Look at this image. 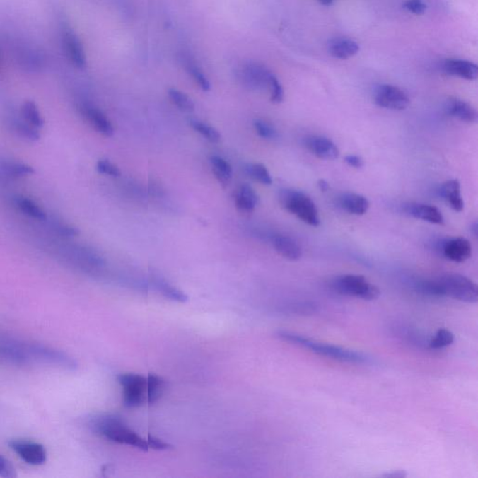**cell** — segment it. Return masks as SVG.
Returning a JSON list of instances; mask_svg holds the SVG:
<instances>
[{
	"label": "cell",
	"instance_id": "obj_1",
	"mask_svg": "<svg viewBox=\"0 0 478 478\" xmlns=\"http://www.w3.org/2000/svg\"><path fill=\"white\" fill-rule=\"evenodd\" d=\"M421 290L430 296H448L470 304L477 303L478 299L477 284L456 273L444 274L433 281L421 282Z\"/></svg>",
	"mask_w": 478,
	"mask_h": 478
},
{
	"label": "cell",
	"instance_id": "obj_2",
	"mask_svg": "<svg viewBox=\"0 0 478 478\" xmlns=\"http://www.w3.org/2000/svg\"><path fill=\"white\" fill-rule=\"evenodd\" d=\"M90 428L94 433L110 441L130 445L144 451L148 450L147 440L130 429L125 424L124 419L119 415L105 414L95 416L90 422Z\"/></svg>",
	"mask_w": 478,
	"mask_h": 478
},
{
	"label": "cell",
	"instance_id": "obj_3",
	"mask_svg": "<svg viewBox=\"0 0 478 478\" xmlns=\"http://www.w3.org/2000/svg\"><path fill=\"white\" fill-rule=\"evenodd\" d=\"M276 335L286 342L310 349L314 354L320 355V356L331 358L333 360L345 361V363H363L368 361L366 355L361 354V352L342 348L339 346L331 345V344L317 342V341L303 337L301 334L293 333V332L279 331Z\"/></svg>",
	"mask_w": 478,
	"mask_h": 478
},
{
	"label": "cell",
	"instance_id": "obj_4",
	"mask_svg": "<svg viewBox=\"0 0 478 478\" xmlns=\"http://www.w3.org/2000/svg\"><path fill=\"white\" fill-rule=\"evenodd\" d=\"M42 344L28 343L0 334V364L25 366L42 364Z\"/></svg>",
	"mask_w": 478,
	"mask_h": 478
},
{
	"label": "cell",
	"instance_id": "obj_5",
	"mask_svg": "<svg viewBox=\"0 0 478 478\" xmlns=\"http://www.w3.org/2000/svg\"><path fill=\"white\" fill-rule=\"evenodd\" d=\"M279 203L282 208L296 216L310 226H319L320 223L319 211L313 200L305 192L293 189H284L279 192Z\"/></svg>",
	"mask_w": 478,
	"mask_h": 478
},
{
	"label": "cell",
	"instance_id": "obj_6",
	"mask_svg": "<svg viewBox=\"0 0 478 478\" xmlns=\"http://www.w3.org/2000/svg\"><path fill=\"white\" fill-rule=\"evenodd\" d=\"M332 287L342 296L356 297L366 301L377 300L380 296V288L361 275L348 274L338 276L332 281Z\"/></svg>",
	"mask_w": 478,
	"mask_h": 478
},
{
	"label": "cell",
	"instance_id": "obj_7",
	"mask_svg": "<svg viewBox=\"0 0 478 478\" xmlns=\"http://www.w3.org/2000/svg\"><path fill=\"white\" fill-rule=\"evenodd\" d=\"M118 381L122 387V401L128 408L142 406L147 402V378L139 374H122Z\"/></svg>",
	"mask_w": 478,
	"mask_h": 478
},
{
	"label": "cell",
	"instance_id": "obj_8",
	"mask_svg": "<svg viewBox=\"0 0 478 478\" xmlns=\"http://www.w3.org/2000/svg\"><path fill=\"white\" fill-rule=\"evenodd\" d=\"M274 74L264 66L256 62H247L239 66L237 77L239 83L249 90L269 88Z\"/></svg>",
	"mask_w": 478,
	"mask_h": 478
},
{
	"label": "cell",
	"instance_id": "obj_9",
	"mask_svg": "<svg viewBox=\"0 0 478 478\" xmlns=\"http://www.w3.org/2000/svg\"><path fill=\"white\" fill-rule=\"evenodd\" d=\"M375 102L384 109L404 110L409 106L410 99L407 93L399 87L383 84L375 89Z\"/></svg>",
	"mask_w": 478,
	"mask_h": 478
},
{
	"label": "cell",
	"instance_id": "obj_10",
	"mask_svg": "<svg viewBox=\"0 0 478 478\" xmlns=\"http://www.w3.org/2000/svg\"><path fill=\"white\" fill-rule=\"evenodd\" d=\"M61 36L64 49L73 65L78 69H84L86 66V51L77 34L72 30L69 25L63 24L61 26Z\"/></svg>",
	"mask_w": 478,
	"mask_h": 478
},
{
	"label": "cell",
	"instance_id": "obj_11",
	"mask_svg": "<svg viewBox=\"0 0 478 478\" xmlns=\"http://www.w3.org/2000/svg\"><path fill=\"white\" fill-rule=\"evenodd\" d=\"M8 447L28 465H42L47 460L45 448L39 443L25 441V440H13L8 443Z\"/></svg>",
	"mask_w": 478,
	"mask_h": 478
},
{
	"label": "cell",
	"instance_id": "obj_12",
	"mask_svg": "<svg viewBox=\"0 0 478 478\" xmlns=\"http://www.w3.org/2000/svg\"><path fill=\"white\" fill-rule=\"evenodd\" d=\"M443 255L455 263H463L472 256V246L468 239L453 238L447 239L441 245Z\"/></svg>",
	"mask_w": 478,
	"mask_h": 478
},
{
	"label": "cell",
	"instance_id": "obj_13",
	"mask_svg": "<svg viewBox=\"0 0 478 478\" xmlns=\"http://www.w3.org/2000/svg\"><path fill=\"white\" fill-rule=\"evenodd\" d=\"M305 147L317 158L322 160H334L339 156L337 146L331 139L322 136H308L305 139Z\"/></svg>",
	"mask_w": 478,
	"mask_h": 478
},
{
	"label": "cell",
	"instance_id": "obj_14",
	"mask_svg": "<svg viewBox=\"0 0 478 478\" xmlns=\"http://www.w3.org/2000/svg\"><path fill=\"white\" fill-rule=\"evenodd\" d=\"M81 115L86 119V121L95 128L98 133L105 136H112L115 134L112 122L107 118V116L93 105L83 104L80 107Z\"/></svg>",
	"mask_w": 478,
	"mask_h": 478
},
{
	"label": "cell",
	"instance_id": "obj_15",
	"mask_svg": "<svg viewBox=\"0 0 478 478\" xmlns=\"http://www.w3.org/2000/svg\"><path fill=\"white\" fill-rule=\"evenodd\" d=\"M404 211L411 217L433 224L444 223L442 212L436 206L421 203H408L404 205Z\"/></svg>",
	"mask_w": 478,
	"mask_h": 478
},
{
	"label": "cell",
	"instance_id": "obj_16",
	"mask_svg": "<svg viewBox=\"0 0 478 478\" xmlns=\"http://www.w3.org/2000/svg\"><path fill=\"white\" fill-rule=\"evenodd\" d=\"M443 69L448 74L467 81L477 80L478 76L477 64L468 60L448 59L443 65Z\"/></svg>",
	"mask_w": 478,
	"mask_h": 478
},
{
	"label": "cell",
	"instance_id": "obj_17",
	"mask_svg": "<svg viewBox=\"0 0 478 478\" xmlns=\"http://www.w3.org/2000/svg\"><path fill=\"white\" fill-rule=\"evenodd\" d=\"M340 208L352 215H364L368 211L370 203L363 195L355 192H344L338 197Z\"/></svg>",
	"mask_w": 478,
	"mask_h": 478
},
{
	"label": "cell",
	"instance_id": "obj_18",
	"mask_svg": "<svg viewBox=\"0 0 478 478\" xmlns=\"http://www.w3.org/2000/svg\"><path fill=\"white\" fill-rule=\"evenodd\" d=\"M358 51H360V46L358 43L348 37H334L328 42L329 54L337 59H349L356 55Z\"/></svg>",
	"mask_w": 478,
	"mask_h": 478
},
{
	"label": "cell",
	"instance_id": "obj_19",
	"mask_svg": "<svg viewBox=\"0 0 478 478\" xmlns=\"http://www.w3.org/2000/svg\"><path fill=\"white\" fill-rule=\"evenodd\" d=\"M273 246L282 257L290 261H298L302 257V249L298 242L284 235H276L273 238Z\"/></svg>",
	"mask_w": 478,
	"mask_h": 478
},
{
	"label": "cell",
	"instance_id": "obj_20",
	"mask_svg": "<svg viewBox=\"0 0 478 478\" xmlns=\"http://www.w3.org/2000/svg\"><path fill=\"white\" fill-rule=\"evenodd\" d=\"M447 110L448 115L460 121L474 124L477 121V112L476 109L467 102L462 99L453 98L448 100Z\"/></svg>",
	"mask_w": 478,
	"mask_h": 478
},
{
	"label": "cell",
	"instance_id": "obj_21",
	"mask_svg": "<svg viewBox=\"0 0 478 478\" xmlns=\"http://www.w3.org/2000/svg\"><path fill=\"white\" fill-rule=\"evenodd\" d=\"M180 62L182 63L186 72L191 76L192 80L203 91H209L211 83L192 55L187 54V52H182L180 55Z\"/></svg>",
	"mask_w": 478,
	"mask_h": 478
},
{
	"label": "cell",
	"instance_id": "obj_22",
	"mask_svg": "<svg viewBox=\"0 0 478 478\" xmlns=\"http://www.w3.org/2000/svg\"><path fill=\"white\" fill-rule=\"evenodd\" d=\"M440 195L445 201L450 208L455 211L460 212L465 208V202L460 194V185L457 180H450L445 182L439 190Z\"/></svg>",
	"mask_w": 478,
	"mask_h": 478
},
{
	"label": "cell",
	"instance_id": "obj_23",
	"mask_svg": "<svg viewBox=\"0 0 478 478\" xmlns=\"http://www.w3.org/2000/svg\"><path fill=\"white\" fill-rule=\"evenodd\" d=\"M259 197L252 186L243 185L238 189L235 194V206L239 211L243 212H252L257 206Z\"/></svg>",
	"mask_w": 478,
	"mask_h": 478
},
{
	"label": "cell",
	"instance_id": "obj_24",
	"mask_svg": "<svg viewBox=\"0 0 478 478\" xmlns=\"http://www.w3.org/2000/svg\"><path fill=\"white\" fill-rule=\"evenodd\" d=\"M151 284L165 298L170 299L172 301L185 303L188 300V296L182 291L174 287L173 285L169 284L161 276L153 275L151 276Z\"/></svg>",
	"mask_w": 478,
	"mask_h": 478
},
{
	"label": "cell",
	"instance_id": "obj_25",
	"mask_svg": "<svg viewBox=\"0 0 478 478\" xmlns=\"http://www.w3.org/2000/svg\"><path fill=\"white\" fill-rule=\"evenodd\" d=\"M212 172L216 179L223 188L228 187L231 183L233 170L231 165L220 156H212L211 158Z\"/></svg>",
	"mask_w": 478,
	"mask_h": 478
},
{
	"label": "cell",
	"instance_id": "obj_26",
	"mask_svg": "<svg viewBox=\"0 0 478 478\" xmlns=\"http://www.w3.org/2000/svg\"><path fill=\"white\" fill-rule=\"evenodd\" d=\"M14 204L22 214L29 218L42 221L47 220V215H46L45 211L37 203L28 197H16L14 198Z\"/></svg>",
	"mask_w": 478,
	"mask_h": 478
},
{
	"label": "cell",
	"instance_id": "obj_27",
	"mask_svg": "<svg viewBox=\"0 0 478 478\" xmlns=\"http://www.w3.org/2000/svg\"><path fill=\"white\" fill-rule=\"evenodd\" d=\"M35 173V169L31 165L21 162L0 161V174L8 177H22L30 176Z\"/></svg>",
	"mask_w": 478,
	"mask_h": 478
},
{
	"label": "cell",
	"instance_id": "obj_28",
	"mask_svg": "<svg viewBox=\"0 0 478 478\" xmlns=\"http://www.w3.org/2000/svg\"><path fill=\"white\" fill-rule=\"evenodd\" d=\"M11 130L14 131L19 136L20 138L25 139V141L36 142L40 139V133L37 128L34 127L33 125L28 124V122L22 121V119H11Z\"/></svg>",
	"mask_w": 478,
	"mask_h": 478
},
{
	"label": "cell",
	"instance_id": "obj_29",
	"mask_svg": "<svg viewBox=\"0 0 478 478\" xmlns=\"http://www.w3.org/2000/svg\"><path fill=\"white\" fill-rule=\"evenodd\" d=\"M21 113L25 122L33 125L34 127L42 128L45 127V119H43L42 113H40L39 107L34 101L28 100L22 105Z\"/></svg>",
	"mask_w": 478,
	"mask_h": 478
},
{
	"label": "cell",
	"instance_id": "obj_30",
	"mask_svg": "<svg viewBox=\"0 0 478 478\" xmlns=\"http://www.w3.org/2000/svg\"><path fill=\"white\" fill-rule=\"evenodd\" d=\"M165 390V381L158 375L151 374L147 377V403L153 404L161 398Z\"/></svg>",
	"mask_w": 478,
	"mask_h": 478
},
{
	"label": "cell",
	"instance_id": "obj_31",
	"mask_svg": "<svg viewBox=\"0 0 478 478\" xmlns=\"http://www.w3.org/2000/svg\"><path fill=\"white\" fill-rule=\"evenodd\" d=\"M190 124L197 132L201 134L204 138L208 139L212 144H218L221 141V136L220 132L211 125L206 124L197 119H191Z\"/></svg>",
	"mask_w": 478,
	"mask_h": 478
},
{
	"label": "cell",
	"instance_id": "obj_32",
	"mask_svg": "<svg viewBox=\"0 0 478 478\" xmlns=\"http://www.w3.org/2000/svg\"><path fill=\"white\" fill-rule=\"evenodd\" d=\"M169 98L176 105L182 112L191 113L194 110V103L190 98L185 93L180 92L177 89H169Z\"/></svg>",
	"mask_w": 478,
	"mask_h": 478
},
{
	"label": "cell",
	"instance_id": "obj_33",
	"mask_svg": "<svg viewBox=\"0 0 478 478\" xmlns=\"http://www.w3.org/2000/svg\"><path fill=\"white\" fill-rule=\"evenodd\" d=\"M247 174L252 179L261 182L262 185H272V177L267 170V168L262 164H250L246 167Z\"/></svg>",
	"mask_w": 478,
	"mask_h": 478
},
{
	"label": "cell",
	"instance_id": "obj_34",
	"mask_svg": "<svg viewBox=\"0 0 478 478\" xmlns=\"http://www.w3.org/2000/svg\"><path fill=\"white\" fill-rule=\"evenodd\" d=\"M454 342V334L447 329H439L431 338L429 342V346L433 349H439L447 348Z\"/></svg>",
	"mask_w": 478,
	"mask_h": 478
},
{
	"label": "cell",
	"instance_id": "obj_35",
	"mask_svg": "<svg viewBox=\"0 0 478 478\" xmlns=\"http://www.w3.org/2000/svg\"><path fill=\"white\" fill-rule=\"evenodd\" d=\"M255 128L256 132L261 138L265 139H276L279 136L278 131L270 124L269 122L263 121V119H256L255 122Z\"/></svg>",
	"mask_w": 478,
	"mask_h": 478
},
{
	"label": "cell",
	"instance_id": "obj_36",
	"mask_svg": "<svg viewBox=\"0 0 478 478\" xmlns=\"http://www.w3.org/2000/svg\"><path fill=\"white\" fill-rule=\"evenodd\" d=\"M268 90L270 91V99L273 103L279 104L284 101V88H282L281 83H279L278 78H276L275 75L271 78L269 88H268Z\"/></svg>",
	"mask_w": 478,
	"mask_h": 478
},
{
	"label": "cell",
	"instance_id": "obj_37",
	"mask_svg": "<svg viewBox=\"0 0 478 478\" xmlns=\"http://www.w3.org/2000/svg\"><path fill=\"white\" fill-rule=\"evenodd\" d=\"M96 169H98L99 173L107 175V176L115 177L121 176V170L109 160H99L98 164H96Z\"/></svg>",
	"mask_w": 478,
	"mask_h": 478
},
{
	"label": "cell",
	"instance_id": "obj_38",
	"mask_svg": "<svg viewBox=\"0 0 478 478\" xmlns=\"http://www.w3.org/2000/svg\"><path fill=\"white\" fill-rule=\"evenodd\" d=\"M52 227H54V232L62 238H71L77 237L80 234L78 228L69 226V224L57 223Z\"/></svg>",
	"mask_w": 478,
	"mask_h": 478
},
{
	"label": "cell",
	"instance_id": "obj_39",
	"mask_svg": "<svg viewBox=\"0 0 478 478\" xmlns=\"http://www.w3.org/2000/svg\"><path fill=\"white\" fill-rule=\"evenodd\" d=\"M404 8L416 16H422L427 10V6L424 0H407L404 4Z\"/></svg>",
	"mask_w": 478,
	"mask_h": 478
},
{
	"label": "cell",
	"instance_id": "obj_40",
	"mask_svg": "<svg viewBox=\"0 0 478 478\" xmlns=\"http://www.w3.org/2000/svg\"><path fill=\"white\" fill-rule=\"evenodd\" d=\"M16 468L11 465L7 459L0 455V477H16Z\"/></svg>",
	"mask_w": 478,
	"mask_h": 478
},
{
	"label": "cell",
	"instance_id": "obj_41",
	"mask_svg": "<svg viewBox=\"0 0 478 478\" xmlns=\"http://www.w3.org/2000/svg\"><path fill=\"white\" fill-rule=\"evenodd\" d=\"M147 444L148 448H153L156 450H167L173 448L168 443L163 441V440L157 438L156 436H148L147 439Z\"/></svg>",
	"mask_w": 478,
	"mask_h": 478
},
{
	"label": "cell",
	"instance_id": "obj_42",
	"mask_svg": "<svg viewBox=\"0 0 478 478\" xmlns=\"http://www.w3.org/2000/svg\"><path fill=\"white\" fill-rule=\"evenodd\" d=\"M345 162L349 165V167L354 168H361L363 167L364 162L361 157L358 156H348L345 157Z\"/></svg>",
	"mask_w": 478,
	"mask_h": 478
},
{
	"label": "cell",
	"instance_id": "obj_43",
	"mask_svg": "<svg viewBox=\"0 0 478 478\" xmlns=\"http://www.w3.org/2000/svg\"><path fill=\"white\" fill-rule=\"evenodd\" d=\"M407 476V472L404 470H395L390 473L381 474L380 477L385 478H404Z\"/></svg>",
	"mask_w": 478,
	"mask_h": 478
},
{
	"label": "cell",
	"instance_id": "obj_44",
	"mask_svg": "<svg viewBox=\"0 0 478 478\" xmlns=\"http://www.w3.org/2000/svg\"><path fill=\"white\" fill-rule=\"evenodd\" d=\"M317 186H319L320 190L322 192H326L329 190V183L326 182L325 180H320L319 182H317Z\"/></svg>",
	"mask_w": 478,
	"mask_h": 478
},
{
	"label": "cell",
	"instance_id": "obj_45",
	"mask_svg": "<svg viewBox=\"0 0 478 478\" xmlns=\"http://www.w3.org/2000/svg\"><path fill=\"white\" fill-rule=\"evenodd\" d=\"M319 1L322 3V5L330 6L332 3L334 2V0H319Z\"/></svg>",
	"mask_w": 478,
	"mask_h": 478
}]
</instances>
